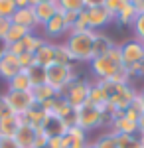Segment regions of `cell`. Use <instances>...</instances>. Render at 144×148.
<instances>
[{"label":"cell","mask_w":144,"mask_h":148,"mask_svg":"<svg viewBox=\"0 0 144 148\" xmlns=\"http://www.w3.org/2000/svg\"><path fill=\"white\" fill-rule=\"evenodd\" d=\"M89 65H91V71L97 77V81H119V83H128L130 81L128 69L122 63V56L119 46H115L107 56L91 59Z\"/></svg>","instance_id":"cell-1"},{"label":"cell","mask_w":144,"mask_h":148,"mask_svg":"<svg viewBox=\"0 0 144 148\" xmlns=\"http://www.w3.org/2000/svg\"><path fill=\"white\" fill-rule=\"evenodd\" d=\"M103 91L107 95L109 109L115 114H122L136 99V91L130 87V83H119V81H99Z\"/></svg>","instance_id":"cell-2"},{"label":"cell","mask_w":144,"mask_h":148,"mask_svg":"<svg viewBox=\"0 0 144 148\" xmlns=\"http://www.w3.org/2000/svg\"><path fill=\"white\" fill-rule=\"evenodd\" d=\"M93 42H95V32L93 30H85V32L67 34L65 46L75 61L91 63V59H93Z\"/></svg>","instance_id":"cell-3"},{"label":"cell","mask_w":144,"mask_h":148,"mask_svg":"<svg viewBox=\"0 0 144 148\" xmlns=\"http://www.w3.org/2000/svg\"><path fill=\"white\" fill-rule=\"evenodd\" d=\"M77 79L73 65H61V63H51L45 67V83L56 89L59 95L65 91L67 87Z\"/></svg>","instance_id":"cell-4"},{"label":"cell","mask_w":144,"mask_h":148,"mask_svg":"<svg viewBox=\"0 0 144 148\" xmlns=\"http://www.w3.org/2000/svg\"><path fill=\"white\" fill-rule=\"evenodd\" d=\"M75 125L79 128H83L85 132L95 130L99 126H107V123H105V113L99 111L97 107H93L91 103H87V105L79 107L77 111H75Z\"/></svg>","instance_id":"cell-5"},{"label":"cell","mask_w":144,"mask_h":148,"mask_svg":"<svg viewBox=\"0 0 144 148\" xmlns=\"http://www.w3.org/2000/svg\"><path fill=\"white\" fill-rule=\"evenodd\" d=\"M89 89H91V81H85V79H75L65 91L61 93L65 97V101L77 111L79 107L87 105L89 101Z\"/></svg>","instance_id":"cell-6"},{"label":"cell","mask_w":144,"mask_h":148,"mask_svg":"<svg viewBox=\"0 0 144 148\" xmlns=\"http://www.w3.org/2000/svg\"><path fill=\"white\" fill-rule=\"evenodd\" d=\"M121 56L124 67H132V65H140L144 61V44L138 42L136 38L126 40L124 44H121Z\"/></svg>","instance_id":"cell-7"},{"label":"cell","mask_w":144,"mask_h":148,"mask_svg":"<svg viewBox=\"0 0 144 148\" xmlns=\"http://www.w3.org/2000/svg\"><path fill=\"white\" fill-rule=\"evenodd\" d=\"M2 95H4L6 103L10 105L12 113L18 114V116H22L28 109H32L34 105H36L32 91H6V93H2Z\"/></svg>","instance_id":"cell-8"},{"label":"cell","mask_w":144,"mask_h":148,"mask_svg":"<svg viewBox=\"0 0 144 148\" xmlns=\"http://www.w3.org/2000/svg\"><path fill=\"white\" fill-rule=\"evenodd\" d=\"M87 14V22H89V30L99 32L105 26H109L111 22H115V18L111 16V12L107 10L105 6H97V8H85Z\"/></svg>","instance_id":"cell-9"},{"label":"cell","mask_w":144,"mask_h":148,"mask_svg":"<svg viewBox=\"0 0 144 148\" xmlns=\"http://www.w3.org/2000/svg\"><path fill=\"white\" fill-rule=\"evenodd\" d=\"M67 128H69V126L65 125V121H63V119H59V116L53 114V113H47V114H45L44 123H42V126H40V130H42L47 138L63 136V134L67 132Z\"/></svg>","instance_id":"cell-10"},{"label":"cell","mask_w":144,"mask_h":148,"mask_svg":"<svg viewBox=\"0 0 144 148\" xmlns=\"http://www.w3.org/2000/svg\"><path fill=\"white\" fill-rule=\"evenodd\" d=\"M42 30H44V36H45V38H49V40H56V38H61V36L69 34V28L65 26V20H63L61 10L57 12V14L45 24V26H42Z\"/></svg>","instance_id":"cell-11"},{"label":"cell","mask_w":144,"mask_h":148,"mask_svg":"<svg viewBox=\"0 0 144 148\" xmlns=\"http://www.w3.org/2000/svg\"><path fill=\"white\" fill-rule=\"evenodd\" d=\"M32 10H34V14H36L38 26L42 28V26H45V24L59 12V6H57V2H36L32 6Z\"/></svg>","instance_id":"cell-12"},{"label":"cell","mask_w":144,"mask_h":148,"mask_svg":"<svg viewBox=\"0 0 144 148\" xmlns=\"http://www.w3.org/2000/svg\"><path fill=\"white\" fill-rule=\"evenodd\" d=\"M20 71H22V69H20V63H18V57L14 56V53H10V51H6V53L2 56V59H0V77L8 83V81L14 79Z\"/></svg>","instance_id":"cell-13"},{"label":"cell","mask_w":144,"mask_h":148,"mask_svg":"<svg viewBox=\"0 0 144 148\" xmlns=\"http://www.w3.org/2000/svg\"><path fill=\"white\" fill-rule=\"evenodd\" d=\"M36 138H38V128L32 125H26V123H22L18 132L14 134V140H16L18 148H34Z\"/></svg>","instance_id":"cell-14"},{"label":"cell","mask_w":144,"mask_h":148,"mask_svg":"<svg viewBox=\"0 0 144 148\" xmlns=\"http://www.w3.org/2000/svg\"><path fill=\"white\" fill-rule=\"evenodd\" d=\"M109 130L115 134H138V125L130 119H126L124 114H117L109 125Z\"/></svg>","instance_id":"cell-15"},{"label":"cell","mask_w":144,"mask_h":148,"mask_svg":"<svg viewBox=\"0 0 144 148\" xmlns=\"http://www.w3.org/2000/svg\"><path fill=\"white\" fill-rule=\"evenodd\" d=\"M12 24H18V26H24L28 30H36L40 28L38 26V20H36V14H34L32 8H16V12L12 14Z\"/></svg>","instance_id":"cell-16"},{"label":"cell","mask_w":144,"mask_h":148,"mask_svg":"<svg viewBox=\"0 0 144 148\" xmlns=\"http://www.w3.org/2000/svg\"><path fill=\"white\" fill-rule=\"evenodd\" d=\"M115 46H117V44H115L107 34H103V32H95V42H93V59H95V57L107 56Z\"/></svg>","instance_id":"cell-17"},{"label":"cell","mask_w":144,"mask_h":148,"mask_svg":"<svg viewBox=\"0 0 144 148\" xmlns=\"http://www.w3.org/2000/svg\"><path fill=\"white\" fill-rule=\"evenodd\" d=\"M34 61H36V65H42V67L51 65V63H53V42L45 40L44 44L36 49V53H34Z\"/></svg>","instance_id":"cell-18"},{"label":"cell","mask_w":144,"mask_h":148,"mask_svg":"<svg viewBox=\"0 0 144 148\" xmlns=\"http://www.w3.org/2000/svg\"><path fill=\"white\" fill-rule=\"evenodd\" d=\"M93 107H97L99 111H107L109 109V101H107V95L103 91V87L99 85V81H95V83H91V89H89V101Z\"/></svg>","instance_id":"cell-19"},{"label":"cell","mask_w":144,"mask_h":148,"mask_svg":"<svg viewBox=\"0 0 144 148\" xmlns=\"http://www.w3.org/2000/svg\"><path fill=\"white\" fill-rule=\"evenodd\" d=\"M20 125H22V119L18 114H10L6 119H2L0 121V138H14Z\"/></svg>","instance_id":"cell-20"},{"label":"cell","mask_w":144,"mask_h":148,"mask_svg":"<svg viewBox=\"0 0 144 148\" xmlns=\"http://www.w3.org/2000/svg\"><path fill=\"white\" fill-rule=\"evenodd\" d=\"M45 114H47V113H45L44 109L36 103L32 109H28L20 119H22V123H26V125H32V126H36V128H40L42 123H44V119H45Z\"/></svg>","instance_id":"cell-21"},{"label":"cell","mask_w":144,"mask_h":148,"mask_svg":"<svg viewBox=\"0 0 144 148\" xmlns=\"http://www.w3.org/2000/svg\"><path fill=\"white\" fill-rule=\"evenodd\" d=\"M32 95H34V101L38 103V105H44V103L53 101L56 97H59V93H57L56 89H51L47 83L38 85V87H32Z\"/></svg>","instance_id":"cell-22"},{"label":"cell","mask_w":144,"mask_h":148,"mask_svg":"<svg viewBox=\"0 0 144 148\" xmlns=\"http://www.w3.org/2000/svg\"><path fill=\"white\" fill-rule=\"evenodd\" d=\"M8 91H32V81H30L28 71L22 69L14 79L8 81Z\"/></svg>","instance_id":"cell-23"},{"label":"cell","mask_w":144,"mask_h":148,"mask_svg":"<svg viewBox=\"0 0 144 148\" xmlns=\"http://www.w3.org/2000/svg\"><path fill=\"white\" fill-rule=\"evenodd\" d=\"M53 63H61V65H73L75 59L69 53L65 44H53Z\"/></svg>","instance_id":"cell-24"},{"label":"cell","mask_w":144,"mask_h":148,"mask_svg":"<svg viewBox=\"0 0 144 148\" xmlns=\"http://www.w3.org/2000/svg\"><path fill=\"white\" fill-rule=\"evenodd\" d=\"M136 16H138V14H136V10L132 8V4L128 2V4H126V6H124V8H122V10L115 16V22L119 24V26L130 28V26H132V22L136 20Z\"/></svg>","instance_id":"cell-25"},{"label":"cell","mask_w":144,"mask_h":148,"mask_svg":"<svg viewBox=\"0 0 144 148\" xmlns=\"http://www.w3.org/2000/svg\"><path fill=\"white\" fill-rule=\"evenodd\" d=\"M30 32H32V30H28V28H24V26L12 24V28L8 30V34L4 38V44H6V46H12V44H16V42H22Z\"/></svg>","instance_id":"cell-26"},{"label":"cell","mask_w":144,"mask_h":148,"mask_svg":"<svg viewBox=\"0 0 144 148\" xmlns=\"http://www.w3.org/2000/svg\"><path fill=\"white\" fill-rule=\"evenodd\" d=\"M44 42H45V38L38 36L36 32H30V34H28V36L22 40V46H24V49H26L28 53H36V49L42 46Z\"/></svg>","instance_id":"cell-27"},{"label":"cell","mask_w":144,"mask_h":148,"mask_svg":"<svg viewBox=\"0 0 144 148\" xmlns=\"http://www.w3.org/2000/svg\"><path fill=\"white\" fill-rule=\"evenodd\" d=\"M93 142H95V146H97V148H119L117 134H115V132H111V130L103 132V134H101V136H97Z\"/></svg>","instance_id":"cell-28"},{"label":"cell","mask_w":144,"mask_h":148,"mask_svg":"<svg viewBox=\"0 0 144 148\" xmlns=\"http://www.w3.org/2000/svg\"><path fill=\"white\" fill-rule=\"evenodd\" d=\"M26 71L30 75L32 87H38V85H44L45 83V67H42V65H32V67L26 69Z\"/></svg>","instance_id":"cell-29"},{"label":"cell","mask_w":144,"mask_h":148,"mask_svg":"<svg viewBox=\"0 0 144 148\" xmlns=\"http://www.w3.org/2000/svg\"><path fill=\"white\" fill-rule=\"evenodd\" d=\"M119 148H142L138 134H117Z\"/></svg>","instance_id":"cell-30"},{"label":"cell","mask_w":144,"mask_h":148,"mask_svg":"<svg viewBox=\"0 0 144 148\" xmlns=\"http://www.w3.org/2000/svg\"><path fill=\"white\" fill-rule=\"evenodd\" d=\"M57 6L61 12H83L85 2L83 0H57Z\"/></svg>","instance_id":"cell-31"},{"label":"cell","mask_w":144,"mask_h":148,"mask_svg":"<svg viewBox=\"0 0 144 148\" xmlns=\"http://www.w3.org/2000/svg\"><path fill=\"white\" fill-rule=\"evenodd\" d=\"M132 38H136L138 42H142L144 44V14H138L136 16V20L132 22Z\"/></svg>","instance_id":"cell-32"},{"label":"cell","mask_w":144,"mask_h":148,"mask_svg":"<svg viewBox=\"0 0 144 148\" xmlns=\"http://www.w3.org/2000/svg\"><path fill=\"white\" fill-rule=\"evenodd\" d=\"M126 4H128V0H105V8L111 12L112 18H115V16H117Z\"/></svg>","instance_id":"cell-33"},{"label":"cell","mask_w":144,"mask_h":148,"mask_svg":"<svg viewBox=\"0 0 144 148\" xmlns=\"http://www.w3.org/2000/svg\"><path fill=\"white\" fill-rule=\"evenodd\" d=\"M14 12H16L14 0H0V18H12Z\"/></svg>","instance_id":"cell-34"},{"label":"cell","mask_w":144,"mask_h":148,"mask_svg":"<svg viewBox=\"0 0 144 148\" xmlns=\"http://www.w3.org/2000/svg\"><path fill=\"white\" fill-rule=\"evenodd\" d=\"M85 30H89V22H87V14H85V10H83V12H79L77 22L73 24V28L69 30V34H75V32H85Z\"/></svg>","instance_id":"cell-35"},{"label":"cell","mask_w":144,"mask_h":148,"mask_svg":"<svg viewBox=\"0 0 144 148\" xmlns=\"http://www.w3.org/2000/svg\"><path fill=\"white\" fill-rule=\"evenodd\" d=\"M18 63H20V69H30L32 65H36V61H34V53H22V56H18Z\"/></svg>","instance_id":"cell-36"},{"label":"cell","mask_w":144,"mask_h":148,"mask_svg":"<svg viewBox=\"0 0 144 148\" xmlns=\"http://www.w3.org/2000/svg\"><path fill=\"white\" fill-rule=\"evenodd\" d=\"M12 113V109H10V105L6 103V99H4V95H0V121L2 119H6V116H10Z\"/></svg>","instance_id":"cell-37"},{"label":"cell","mask_w":144,"mask_h":148,"mask_svg":"<svg viewBox=\"0 0 144 148\" xmlns=\"http://www.w3.org/2000/svg\"><path fill=\"white\" fill-rule=\"evenodd\" d=\"M12 28V20L10 18H0V40H4L8 30Z\"/></svg>","instance_id":"cell-38"},{"label":"cell","mask_w":144,"mask_h":148,"mask_svg":"<svg viewBox=\"0 0 144 148\" xmlns=\"http://www.w3.org/2000/svg\"><path fill=\"white\" fill-rule=\"evenodd\" d=\"M63 14V20H65V26L71 30L73 28V24L77 22V16H79V12H61Z\"/></svg>","instance_id":"cell-39"},{"label":"cell","mask_w":144,"mask_h":148,"mask_svg":"<svg viewBox=\"0 0 144 148\" xmlns=\"http://www.w3.org/2000/svg\"><path fill=\"white\" fill-rule=\"evenodd\" d=\"M0 148H18L14 138H0Z\"/></svg>","instance_id":"cell-40"},{"label":"cell","mask_w":144,"mask_h":148,"mask_svg":"<svg viewBox=\"0 0 144 148\" xmlns=\"http://www.w3.org/2000/svg\"><path fill=\"white\" fill-rule=\"evenodd\" d=\"M132 4V8L136 10V14H144V0H128Z\"/></svg>","instance_id":"cell-41"},{"label":"cell","mask_w":144,"mask_h":148,"mask_svg":"<svg viewBox=\"0 0 144 148\" xmlns=\"http://www.w3.org/2000/svg\"><path fill=\"white\" fill-rule=\"evenodd\" d=\"M85 8H97V6H105V0H83Z\"/></svg>","instance_id":"cell-42"},{"label":"cell","mask_w":144,"mask_h":148,"mask_svg":"<svg viewBox=\"0 0 144 148\" xmlns=\"http://www.w3.org/2000/svg\"><path fill=\"white\" fill-rule=\"evenodd\" d=\"M138 134H144V111L138 116Z\"/></svg>","instance_id":"cell-43"},{"label":"cell","mask_w":144,"mask_h":148,"mask_svg":"<svg viewBox=\"0 0 144 148\" xmlns=\"http://www.w3.org/2000/svg\"><path fill=\"white\" fill-rule=\"evenodd\" d=\"M136 99L140 101V105H142V109H144V89L142 91H136Z\"/></svg>","instance_id":"cell-44"},{"label":"cell","mask_w":144,"mask_h":148,"mask_svg":"<svg viewBox=\"0 0 144 148\" xmlns=\"http://www.w3.org/2000/svg\"><path fill=\"white\" fill-rule=\"evenodd\" d=\"M140 77H144V61L140 63Z\"/></svg>","instance_id":"cell-45"},{"label":"cell","mask_w":144,"mask_h":148,"mask_svg":"<svg viewBox=\"0 0 144 148\" xmlns=\"http://www.w3.org/2000/svg\"><path fill=\"white\" fill-rule=\"evenodd\" d=\"M138 138H140V146L144 148V134H138Z\"/></svg>","instance_id":"cell-46"},{"label":"cell","mask_w":144,"mask_h":148,"mask_svg":"<svg viewBox=\"0 0 144 148\" xmlns=\"http://www.w3.org/2000/svg\"><path fill=\"white\" fill-rule=\"evenodd\" d=\"M87 148H97V146H95V142H91V140H89V144H87Z\"/></svg>","instance_id":"cell-47"},{"label":"cell","mask_w":144,"mask_h":148,"mask_svg":"<svg viewBox=\"0 0 144 148\" xmlns=\"http://www.w3.org/2000/svg\"><path fill=\"white\" fill-rule=\"evenodd\" d=\"M34 2H57V0H34Z\"/></svg>","instance_id":"cell-48"},{"label":"cell","mask_w":144,"mask_h":148,"mask_svg":"<svg viewBox=\"0 0 144 148\" xmlns=\"http://www.w3.org/2000/svg\"><path fill=\"white\" fill-rule=\"evenodd\" d=\"M42 148H49V146H47V144H45V146H42Z\"/></svg>","instance_id":"cell-49"}]
</instances>
